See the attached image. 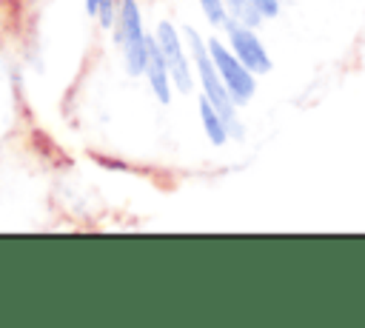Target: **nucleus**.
Instances as JSON below:
<instances>
[{
    "label": "nucleus",
    "instance_id": "4",
    "mask_svg": "<svg viewBox=\"0 0 365 328\" xmlns=\"http://www.w3.org/2000/svg\"><path fill=\"white\" fill-rule=\"evenodd\" d=\"M154 40H157V48H160V54H163V60H165V66H168L171 83H174L182 94L191 91V88H194L191 54H188V48L182 46L180 31H177L168 20H163V23L157 26V31H154Z\"/></svg>",
    "mask_w": 365,
    "mask_h": 328
},
{
    "label": "nucleus",
    "instance_id": "5",
    "mask_svg": "<svg viewBox=\"0 0 365 328\" xmlns=\"http://www.w3.org/2000/svg\"><path fill=\"white\" fill-rule=\"evenodd\" d=\"M222 29L228 31V46H231V51H234L254 74H268V71H271V54H268V48L262 46V40H259V34L254 31V26H248V23H242V20H237V17H228Z\"/></svg>",
    "mask_w": 365,
    "mask_h": 328
},
{
    "label": "nucleus",
    "instance_id": "10",
    "mask_svg": "<svg viewBox=\"0 0 365 328\" xmlns=\"http://www.w3.org/2000/svg\"><path fill=\"white\" fill-rule=\"evenodd\" d=\"M248 3H251V9H254L262 20H271V17L279 14V0H248Z\"/></svg>",
    "mask_w": 365,
    "mask_h": 328
},
{
    "label": "nucleus",
    "instance_id": "6",
    "mask_svg": "<svg viewBox=\"0 0 365 328\" xmlns=\"http://www.w3.org/2000/svg\"><path fill=\"white\" fill-rule=\"evenodd\" d=\"M145 80H148V86H151V91H154V97L160 100V103H168L171 100V74H168V66H165V60H163V54H160V48H157V40L154 37H148V57H145Z\"/></svg>",
    "mask_w": 365,
    "mask_h": 328
},
{
    "label": "nucleus",
    "instance_id": "9",
    "mask_svg": "<svg viewBox=\"0 0 365 328\" xmlns=\"http://www.w3.org/2000/svg\"><path fill=\"white\" fill-rule=\"evenodd\" d=\"M88 14H97L106 29L114 26V0H86Z\"/></svg>",
    "mask_w": 365,
    "mask_h": 328
},
{
    "label": "nucleus",
    "instance_id": "2",
    "mask_svg": "<svg viewBox=\"0 0 365 328\" xmlns=\"http://www.w3.org/2000/svg\"><path fill=\"white\" fill-rule=\"evenodd\" d=\"M117 40L123 43V57L128 74H143L145 71V57H148V34L143 29V14L137 0H120L117 9Z\"/></svg>",
    "mask_w": 365,
    "mask_h": 328
},
{
    "label": "nucleus",
    "instance_id": "8",
    "mask_svg": "<svg viewBox=\"0 0 365 328\" xmlns=\"http://www.w3.org/2000/svg\"><path fill=\"white\" fill-rule=\"evenodd\" d=\"M197 3H200V9H202V17H205L211 26H225V20L231 17L225 0H197Z\"/></svg>",
    "mask_w": 365,
    "mask_h": 328
},
{
    "label": "nucleus",
    "instance_id": "3",
    "mask_svg": "<svg viewBox=\"0 0 365 328\" xmlns=\"http://www.w3.org/2000/svg\"><path fill=\"white\" fill-rule=\"evenodd\" d=\"M208 51H211V60H214V66H217L228 94L234 97V103L237 106L251 103V97L257 91V74L231 51V46H225L217 37H208Z\"/></svg>",
    "mask_w": 365,
    "mask_h": 328
},
{
    "label": "nucleus",
    "instance_id": "1",
    "mask_svg": "<svg viewBox=\"0 0 365 328\" xmlns=\"http://www.w3.org/2000/svg\"><path fill=\"white\" fill-rule=\"evenodd\" d=\"M185 40H188V54H191V66L197 71V80L202 86V94L220 108V114L225 117V125H228V134L231 137H242V123L237 117V103L234 97L228 94L214 60H211V51H208V40L200 37V31L194 29H185Z\"/></svg>",
    "mask_w": 365,
    "mask_h": 328
},
{
    "label": "nucleus",
    "instance_id": "7",
    "mask_svg": "<svg viewBox=\"0 0 365 328\" xmlns=\"http://www.w3.org/2000/svg\"><path fill=\"white\" fill-rule=\"evenodd\" d=\"M197 111H200V123H202L205 137H208L214 145H225V140H228L231 134H228V125H225V117L220 114V108L202 94V97L197 100Z\"/></svg>",
    "mask_w": 365,
    "mask_h": 328
}]
</instances>
